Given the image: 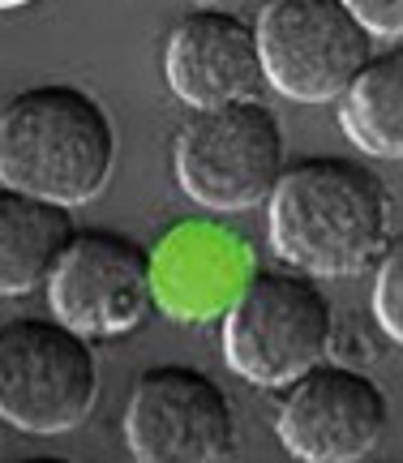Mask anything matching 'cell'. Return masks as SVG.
I'll use <instances>...</instances> for the list:
<instances>
[{"mask_svg": "<svg viewBox=\"0 0 403 463\" xmlns=\"http://www.w3.org/2000/svg\"><path fill=\"white\" fill-rule=\"evenodd\" d=\"M155 300V262L134 236L78 232L48 279V309L86 339H120L142 326Z\"/></svg>", "mask_w": 403, "mask_h": 463, "instance_id": "cell-8", "label": "cell"}, {"mask_svg": "<svg viewBox=\"0 0 403 463\" xmlns=\"http://www.w3.org/2000/svg\"><path fill=\"white\" fill-rule=\"evenodd\" d=\"M348 5L373 34H387V39L403 34V0H348Z\"/></svg>", "mask_w": 403, "mask_h": 463, "instance_id": "cell-14", "label": "cell"}, {"mask_svg": "<svg viewBox=\"0 0 403 463\" xmlns=\"http://www.w3.org/2000/svg\"><path fill=\"white\" fill-rule=\"evenodd\" d=\"M73 206L52 198H34L22 189H0V292L22 297L34 288H48L52 270L61 262L73 228Z\"/></svg>", "mask_w": 403, "mask_h": 463, "instance_id": "cell-11", "label": "cell"}, {"mask_svg": "<svg viewBox=\"0 0 403 463\" xmlns=\"http://www.w3.org/2000/svg\"><path fill=\"white\" fill-rule=\"evenodd\" d=\"M339 125L370 159H403V43L356 73L339 99Z\"/></svg>", "mask_w": 403, "mask_h": 463, "instance_id": "cell-12", "label": "cell"}, {"mask_svg": "<svg viewBox=\"0 0 403 463\" xmlns=\"http://www.w3.org/2000/svg\"><path fill=\"white\" fill-rule=\"evenodd\" d=\"M5 9H22V5H34V0H0Z\"/></svg>", "mask_w": 403, "mask_h": 463, "instance_id": "cell-15", "label": "cell"}, {"mask_svg": "<svg viewBox=\"0 0 403 463\" xmlns=\"http://www.w3.org/2000/svg\"><path fill=\"white\" fill-rule=\"evenodd\" d=\"M164 73L172 95L189 108L262 99L270 86L258 26L223 9H198L172 26L164 43Z\"/></svg>", "mask_w": 403, "mask_h": 463, "instance_id": "cell-10", "label": "cell"}, {"mask_svg": "<svg viewBox=\"0 0 403 463\" xmlns=\"http://www.w3.org/2000/svg\"><path fill=\"white\" fill-rule=\"evenodd\" d=\"M223 361L253 386L284 391L335 347V309L314 275H258L223 317Z\"/></svg>", "mask_w": 403, "mask_h": 463, "instance_id": "cell-5", "label": "cell"}, {"mask_svg": "<svg viewBox=\"0 0 403 463\" xmlns=\"http://www.w3.org/2000/svg\"><path fill=\"white\" fill-rule=\"evenodd\" d=\"M95 339L61 317H14L0 326V416L17 433L56 438L90 420L99 403Z\"/></svg>", "mask_w": 403, "mask_h": 463, "instance_id": "cell-4", "label": "cell"}, {"mask_svg": "<svg viewBox=\"0 0 403 463\" xmlns=\"http://www.w3.org/2000/svg\"><path fill=\"white\" fill-rule=\"evenodd\" d=\"M253 26L270 90L292 103H339L373 61V31L348 0H262Z\"/></svg>", "mask_w": 403, "mask_h": 463, "instance_id": "cell-6", "label": "cell"}, {"mask_svg": "<svg viewBox=\"0 0 403 463\" xmlns=\"http://www.w3.org/2000/svg\"><path fill=\"white\" fill-rule=\"evenodd\" d=\"M117 167V125L90 90L69 82L31 86L0 116V184L86 206Z\"/></svg>", "mask_w": 403, "mask_h": 463, "instance_id": "cell-2", "label": "cell"}, {"mask_svg": "<svg viewBox=\"0 0 403 463\" xmlns=\"http://www.w3.org/2000/svg\"><path fill=\"white\" fill-rule=\"evenodd\" d=\"M373 317L390 344L403 347V236H395L373 270Z\"/></svg>", "mask_w": 403, "mask_h": 463, "instance_id": "cell-13", "label": "cell"}, {"mask_svg": "<svg viewBox=\"0 0 403 463\" xmlns=\"http://www.w3.org/2000/svg\"><path fill=\"white\" fill-rule=\"evenodd\" d=\"M390 399L365 369L348 361H322L284 386L275 433L292 459L305 463H356L387 438Z\"/></svg>", "mask_w": 403, "mask_h": 463, "instance_id": "cell-9", "label": "cell"}, {"mask_svg": "<svg viewBox=\"0 0 403 463\" xmlns=\"http://www.w3.org/2000/svg\"><path fill=\"white\" fill-rule=\"evenodd\" d=\"M387 184L356 159L309 155L284 167L267 202L270 249L287 270L352 279L390 245Z\"/></svg>", "mask_w": 403, "mask_h": 463, "instance_id": "cell-1", "label": "cell"}, {"mask_svg": "<svg viewBox=\"0 0 403 463\" xmlns=\"http://www.w3.org/2000/svg\"><path fill=\"white\" fill-rule=\"evenodd\" d=\"M125 442L142 463H219L236 450V412L223 386L189 364H155L129 391Z\"/></svg>", "mask_w": 403, "mask_h": 463, "instance_id": "cell-7", "label": "cell"}, {"mask_svg": "<svg viewBox=\"0 0 403 463\" xmlns=\"http://www.w3.org/2000/svg\"><path fill=\"white\" fill-rule=\"evenodd\" d=\"M172 167L189 202L240 215L270 202L284 176V129L262 99L193 108L172 142Z\"/></svg>", "mask_w": 403, "mask_h": 463, "instance_id": "cell-3", "label": "cell"}, {"mask_svg": "<svg viewBox=\"0 0 403 463\" xmlns=\"http://www.w3.org/2000/svg\"><path fill=\"white\" fill-rule=\"evenodd\" d=\"M198 5H215V0H198Z\"/></svg>", "mask_w": 403, "mask_h": 463, "instance_id": "cell-16", "label": "cell"}]
</instances>
